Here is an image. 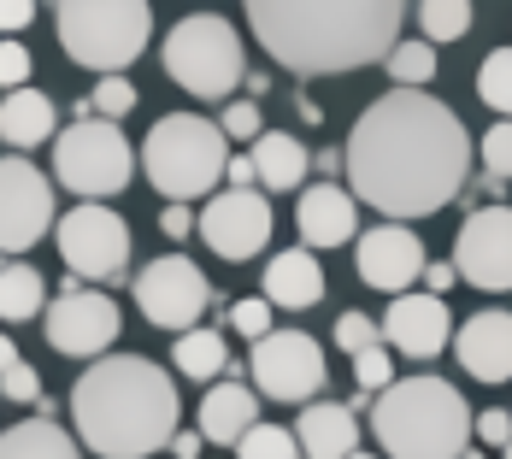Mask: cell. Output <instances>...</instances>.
<instances>
[{
  "mask_svg": "<svg viewBox=\"0 0 512 459\" xmlns=\"http://www.w3.org/2000/svg\"><path fill=\"white\" fill-rule=\"evenodd\" d=\"M348 189L383 218H430L465 189L471 171V136L424 89H395L359 112L348 136Z\"/></svg>",
  "mask_w": 512,
  "mask_h": 459,
  "instance_id": "1",
  "label": "cell"
},
{
  "mask_svg": "<svg viewBox=\"0 0 512 459\" xmlns=\"http://www.w3.org/2000/svg\"><path fill=\"white\" fill-rule=\"evenodd\" d=\"M254 42L295 77H342L389 59L407 0H242Z\"/></svg>",
  "mask_w": 512,
  "mask_h": 459,
  "instance_id": "2",
  "label": "cell"
},
{
  "mask_svg": "<svg viewBox=\"0 0 512 459\" xmlns=\"http://www.w3.org/2000/svg\"><path fill=\"white\" fill-rule=\"evenodd\" d=\"M177 377L142 354H101L71 389L77 442L101 459H148L177 436Z\"/></svg>",
  "mask_w": 512,
  "mask_h": 459,
  "instance_id": "3",
  "label": "cell"
},
{
  "mask_svg": "<svg viewBox=\"0 0 512 459\" xmlns=\"http://www.w3.org/2000/svg\"><path fill=\"white\" fill-rule=\"evenodd\" d=\"M477 418L465 395L442 377H395L371 401V436L389 459H460Z\"/></svg>",
  "mask_w": 512,
  "mask_h": 459,
  "instance_id": "4",
  "label": "cell"
},
{
  "mask_svg": "<svg viewBox=\"0 0 512 459\" xmlns=\"http://www.w3.org/2000/svg\"><path fill=\"white\" fill-rule=\"evenodd\" d=\"M224 142H230L224 124L201 112H165L142 142V171L165 201H201L224 183V165H230Z\"/></svg>",
  "mask_w": 512,
  "mask_h": 459,
  "instance_id": "5",
  "label": "cell"
},
{
  "mask_svg": "<svg viewBox=\"0 0 512 459\" xmlns=\"http://www.w3.org/2000/svg\"><path fill=\"white\" fill-rule=\"evenodd\" d=\"M53 24H59V48L106 77V71H124L148 53L154 6L148 0H59Z\"/></svg>",
  "mask_w": 512,
  "mask_h": 459,
  "instance_id": "6",
  "label": "cell"
},
{
  "mask_svg": "<svg viewBox=\"0 0 512 459\" xmlns=\"http://www.w3.org/2000/svg\"><path fill=\"white\" fill-rule=\"evenodd\" d=\"M165 77L183 89V95H195V101H224L242 77H248V65H242V36H236V24L230 18H218V12H189V18H177L171 24V36H165Z\"/></svg>",
  "mask_w": 512,
  "mask_h": 459,
  "instance_id": "7",
  "label": "cell"
},
{
  "mask_svg": "<svg viewBox=\"0 0 512 459\" xmlns=\"http://www.w3.org/2000/svg\"><path fill=\"white\" fill-rule=\"evenodd\" d=\"M53 177L77 201H112V195H124L130 177H136V153L124 142L118 118H101V112L71 118L53 136Z\"/></svg>",
  "mask_w": 512,
  "mask_h": 459,
  "instance_id": "8",
  "label": "cell"
},
{
  "mask_svg": "<svg viewBox=\"0 0 512 459\" xmlns=\"http://www.w3.org/2000/svg\"><path fill=\"white\" fill-rule=\"evenodd\" d=\"M53 242H59V259L71 265V277L83 283H118L130 271V224L106 201L71 206L53 224Z\"/></svg>",
  "mask_w": 512,
  "mask_h": 459,
  "instance_id": "9",
  "label": "cell"
},
{
  "mask_svg": "<svg viewBox=\"0 0 512 459\" xmlns=\"http://www.w3.org/2000/svg\"><path fill=\"white\" fill-rule=\"evenodd\" d=\"M118 330H124V312H118V301L106 289H77L71 283L42 312V336H48L53 354L65 359H101L118 342Z\"/></svg>",
  "mask_w": 512,
  "mask_h": 459,
  "instance_id": "10",
  "label": "cell"
},
{
  "mask_svg": "<svg viewBox=\"0 0 512 459\" xmlns=\"http://www.w3.org/2000/svg\"><path fill=\"white\" fill-rule=\"evenodd\" d=\"M248 377L259 383V395L307 407V401H318V389H324V348L312 342L307 330H265L254 342Z\"/></svg>",
  "mask_w": 512,
  "mask_h": 459,
  "instance_id": "11",
  "label": "cell"
},
{
  "mask_svg": "<svg viewBox=\"0 0 512 459\" xmlns=\"http://www.w3.org/2000/svg\"><path fill=\"white\" fill-rule=\"evenodd\" d=\"M136 306H142L148 324L183 336V330L201 324V312L212 306V283H206V271L195 259L165 254V259H154V265H142V277H136Z\"/></svg>",
  "mask_w": 512,
  "mask_h": 459,
  "instance_id": "12",
  "label": "cell"
},
{
  "mask_svg": "<svg viewBox=\"0 0 512 459\" xmlns=\"http://www.w3.org/2000/svg\"><path fill=\"white\" fill-rule=\"evenodd\" d=\"M53 230V183L24 159H0V254H24Z\"/></svg>",
  "mask_w": 512,
  "mask_h": 459,
  "instance_id": "13",
  "label": "cell"
},
{
  "mask_svg": "<svg viewBox=\"0 0 512 459\" xmlns=\"http://www.w3.org/2000/svg\"><path fill=\"white\" fill-rule=\"evenodd\" d=\"M454 271L471 289H489V295H507L512 289V206H483L471 212L454 236Z\"/></svg>",
  "mask_w": 512,
  "mask_h": 459,
  "instance_id": "14",
  "label": "cell"
},
{
  "mask_svg": "<svg viewBox=\"0 0 512 459\" xmlns=\"http://www.w3.org/2000/svg\"><path fill=\"white\" fill-rule=\"evenodd\" d=\"M201 242L218 259H230V265L265 254V242H271V201L259 189H224V195H212L201 212Z\"/></svg>",
  "mask_w": 512,
  "mask_h": 459,
  "instance_id": "15",
  "label": "cell"
},
{
  "mask_svg": "<svg viewBox=\"0 0 512 459\" xmlns=\"http://www.w3.org/2000/svg\"><path fill=\"white\" fill-rule=\"evenodd\" d=\"M354 265H359V283H365V289H377V295H407L412 283L424 277V248H418V236H412L401 218H389V224H377V230L359 236Z\"/></svg>",
  "mask_w": 512,
  "mask_h": 459,
  "instance_id": "16",
  "label": "cell"
},
{
  "mask_svg": "<svg viewBox=\"0 0 512 459\" xmlns=\"http://www.w3.org/2000/svg\"><path fill=\"white\" fill-rule=\"evenodd\" d=\"M383 342L407 359H436L454 342V312H448L442 295H430V289H418V295L407 289V295H395L389 312H383Z\"/></svg>",
  "mask_w": 512,
  "mask_h": 459,
  "instance_id": "17",
  "label": "cell"
},
{
  "mask_svg": "<svg viewBox=\"0 0 512 459\" xmlns=\"http://www.w3.org/2000/svg\"><path fill=\"white\" fill-rule=\"evenodd\" d=\"M295 224H301V242L312 254L318 248H342V242H359V195L342 189L336 177L301 189V206H295Z\"/></svg>",
  "mask_w": 512,
  "mask_h": 459,
  "instance_id": "18",
  "label": "cell"
},
{
  "mask_svg": "<svg viewBox=\"0 0 512 459\" xmlns=\"http://www.w3.org/2000/svg\"><path fill=\"white\" fill-rule=\"evenodd\" d=\"M454 354L460 371L477 383H507L512 377V312L489 306V312H471L460 330H454Z\"/></svg>",
  "mask_w": 512,
  "mask_h": 459,
  "instance_id": "19",
  "label": "cell"
},
{
  "mask_svg": "<svg viewBox=\"0 0 512 459\" xmlns=\"http://www.w3.org/2000/svg\"><path fill=\"white\" fill-rule=\"evenodd\" d=\"M254 424H259V395L236 377V365H230V377L212 383L206 401H201V436L206 442H218V448H236Z\"/></svg>",
  "mask_w": 512,
  "mask_h": 459,
  "instance_id": "20",
  "label": "cell"
},
{
  "mask_svg": "<svg viewBox=\"0 0 512 459\" xmlns=\"http://www.w3.org/2000/svg\"><path fill=\"white\" fill-rule=\"evenodd\" d=\"M301 454L307 459H354L359 454V412L342 401H307L301 407Z\"/></svg>",
  "mask_w": 512,
  "mask_h": 459,
  "instance_id": "21",
  "label": "cell"
},
{
  "mask_svg": "<svg viewBox=\"0 0 512 459\" xmlns=\"http://www.w3.org/2000/svg\"><path fill=\"white\" fill-rule=\"evenodd\" d=\"M265 301L283 306V312H307V306L324 301V265H318L307 242L265 265Z\"/></svg>",
  "mask_w": 512,
  "mask_h": 459,
  "instance_id": "22",
  "label": "cell"
},
{
  "mask_svg": "<svg viewBox=\"0 0 512 459\" xmlns=\"http://www.w3.org/2000/svg\"><path fill=\"white\" fill-rule=\"evenodd\" d=\"M53 124H59V112L42 89H6V101H0V142H12V148H42L53 142Z\"/></svg>",
  "mask_w": 512,
  "mask_h": 459,
  "instance_id": "23",
  "label": "cell"
},
{
  "mask_svg": "<svg viewBox=\"0 0 512 459\" xmlns=\"http://www.w3.org/2000/svg\"><path fill=\"white\" fill-rule=\"evenodd\" d=\"M254 165H259V189H277V195H289V189H301L312 171V153L289 136V130H265L254 136Z\"/></svg>",
  "mask_w": 512,
  "mask_h": 459,
  "instance_id": "24",
  "label": "cell"
},
{
  "mask_svg": "<svg viewBox=\"0 0 512 459\" xmlns=\"http://www.w3.org/2000/svg\"><path fill=\"white\" fill-rule=\"evenodd\" d=\"M0 459H83V448L48 418H24L0 430Z\"/></svg>",
  "mask_w": 512,
  "mask_h": 459,
  "instance_id": "25",
  "label": "cell"
},
{
  "mask_svg": "<svg viewBox=\"0 0 512 459\" xmlns=\"http://www.w3.org/2000/svg\"><path fill=\"white\" fill-rule=\"evenodd\" d=\"M171 365L183 371V377H195V383H212V377H224L230 371V348H224V336L218 330H183L177 336V348H171Z\"/></svg>",
  "mask_w": 512,
  "mask_h": 459,
  "instance_id": "26",
  "label": "cell"
},
{
  "mask_svg": "<svg viewBox=\"0 0 512 459\" xmlns=\"http://www.w3.org/2000/svg\"><path fill=\"white\" fill-rule=\"evenodd\" d=\"M36 312H48V277L36 265H6L0 271V318L6 324H24Z\"/></svg>",
  "mask_w": 512,
  "mask_h": 459,
  "instance_id": "27",
  "label": "cell"
},
{
  "mask_svg": "<svg viewBox=\"0 0 512 459\" xmlns=\"http://www.w3.org/2000/svg\"><path fill=\"white\" fill-rule=\"evenodd\" d=\"M418 30L424 42H460L471 30V0H418Z\"/></svg>",
  "mask_w": 512,
  "mask_h": 459,
  "instance_id": "28",
  "label": "cell"
},
{
  "mask_svg": "<svg viewBox=\"0 0 512 459\" xmlns=\"http://www.w3.org/2000/svg\"><path fill=\"white\" fill-rule=\"evenodd\" d=\"M383 65H389V83H395V89H430V77H436V48H430V42H395V53H389Z\"/></svg>",
  "mask_w": 512,
  "mask_h": 459,
  "instance_id": "29",
  "label": "cell"
},
{
  "mask_svg": "<svg viewBox=\"0 0 512 459\" xmlns=\"http://www.w3.org/2000/svg\"><path fill=\"white\" fill-rule=\"evenodd\" d=\"M236 454L242 459H307L301 454V436L283 430V424H254V430L236 442Z\"/></svg>",
  "mask_w": 512,
  "mask_h": 459,
  "instance_id": "30",
  "label": "cell"
},
{
  "mask_svg": "<svg viewBox=\"0 0 512 459\" xmlns=\"http://www.w3.org/2000/svg\"><path fill=\"white\" fill-rule=\"evenodd\" d=\"M477 95L495 106L501 118H512V48H495L477 71Z\"/></svg>",
  "mask_w": 512,
  "mask_h": 459,
  "instance_id": "31",
  "label": "cell"
},
{
  "mask_svg": "<svg viewBox=\"0 0 512 459\" xmlns=\"http://www.w3.org/2000/svg\"><path fill=\"white\" fill-rule=\"evenodd\" d=\"M0 395H6V401H18V407H42V412H48V401H42V377L30 371V359H18V365H6V371H0Z\"/></svg>",
  "mask_w": 512,
  "mask_h": 459,
  "instance_id": "32",
  "label": "cell"
},
{
  "mask_svg": "<svg viewBox=\"0 0 512 459\" xmlns=\"http://www.w3.org/2000/svg\"><path fill=\"white\" fill-rule=\"evenodd\" d=\"M89 106H95L101 118H124V112L136 106V89H130V77H124V71H106L101 83H95V95H89Z\"/></svg>",
  "mask_w": 512,
  "mask_h": 459,
  "instance_id": "33",
  "label": "cell"
},
{
  "mask_svg": "<svg viewBox=\"0 0 512 459\" xmlns=\"http://www.w3.org/2000/svg\"><path fill=\"white\" fill-rule=\"evenodd\" d=\"M477 153H483V171H495V177H512V118L489 124V130L477 136Z\"/></svg>",
  "mask_w": 512,
  "mask_h": 459,
  "instance_id": "34",
  "label": "cell"
},
{
  "mask_svg": "<svg viewBox=\"0 0 512 459\" xmlns=\"http://www.w3.org/2000/svg\"><path fill=\"white\" fill-rule=\"evenodd\" d=\"M354 383L365 395H383V389L395 383V365H389V348H383V342L365 348V354H354Z\"/></svg>",
  "mask_w": 512,
  "mask_h": 459,
  "instance_id": "35",
  "label": "cell"
},
{
  "mask_svg": "<svg viewBox=\"0 0 512 459\" xmlns=\"http://www.w3.org/2000/svg\"><path fill=\"white\" fill-rule=\"evenodd\" d=\"M383 342V324H371L365 312H342L336 318V348L342 354H365V348H377Z\"/></svg>",
  "mask_w": 512,
  "mask_h": 459,
  "instance_id": "36",
  "label": "cell"
},
{
  "mask_svg": "<svg viewBox=\"0 0 512 459\" xmlns=\"http://www.w3.org/2000/svg\"><path fill=\"white\" fill-rule=\"evenodd\" d=\"M230 330H242L248 342H259V336L271 330V301H265V295H254V301H236V306H230Z\"/></svg>",
  "mask_w": 512,
  "mask_h": 459,
  "instance_id": "37",
  "label": "cell"
},
{
  "mask_svg": "<svg viewBox=\"0 0 512 459\" xmlns=\"http://www.w3.org/2000/svg\"><path fill=\"white\" fill-rule=\"evenodd\" d=\"M218 124H224V136H236V142H254V136H265V124H259V106H254V101H230Z\"/></svg>",
  "mask_w": 512,
  "mask_h": 459,
  "instance_id": "38",
  "label": "cell"
},
{
  "mask_svg": "<svg viewBox=\"0 0 512 459\" xmlns=\"http://www.w3.org/2000/svg\"><path fill=\"white\" fill-rule=\"evenodd\" d=\"M30 83V48L0 42V89H24Z\"/></svg>",
  "mask_w": 512,
  "mask_h": 459,
  "instance_id": "39",
  "label": "cell"
},
{
  "mask_svg": "<svg viewBox=\"0 0 512 459\" xmlns=\"http://www.w3.org/2000/svg\"><path fill=\"white\" fill-rule=\"evenodd\" d=\"M477 436H483L489 448H507V442H512V412H507V407L477 412Z\"/></svg>",
  "mask_w": 512,
  "mask_h": 459,
  "instance_id": "40",
  "label": "cell"
},
{
  "mask_svg": "<svg viewBox=\"0 0 512 459\" xmlns=\"http://www.w3.org/2000/svg\"><path fill=\"white\" fill-rule=\"evenodd\" d=\"M159 230H165L171 242H183V236H189V230H201V224H195V212H189V201H171L165 212H159Z\"/></svg>",
  "mask_w": 512,
  "mask_h": 459,
  "instance_id": "41",
  "label": "cell"
},
{
  "mask_svg": "<svg viewBox=\"0 0 512 459\" xmlns=\"http://www.w3.org/2000/svg\"><path fill=\"white\" fill-rule=\"evenodd\" d=\"M36 18V0H0V36H18Z\"/></svg>",
  "mask_w": 512,
  "mask_h": 459,
  "instance_id": "42",
  "label": "cell"
},
{
  "mask_svg": "<svg viewBox=\"0 0 512 459\" xmlns=\"http://www.w3.org/2000/svg\"><path fill=\"white\" fill-rule=\"evenodd\" d=\"M224 177H230V189H259V165H254V153H236V159L224 165Z\"/></svg>",
  "mask_w": 512,
  "mask_h": 459,
  "instance_id": "43",
  "label": "cell"
},
{
  "mask_svg": "<svg viewBox=\"0 0 512 459\" xmlns=\"http://www.w3.org/2000/svg\"><path fill=\"white\" fill-rule=\"evenodd\" d=\"M424 283H430V295H448V289L460 283V271H454V259H442V265H430V271H424Z\"/></svg>",
  "mask_w": 512,
  "mask_h": 459,
  "instance_id": "44",
  "label": "cell"
},
{
  "mask_svg": "<svg viewBox=\"0 0 512 459\" xmlns=\"http://www.w3.org/2000/svg\"><path fill=\"white\" fill-rule=\"evenodd\" d=\"M201 448H206L201 430H177V436H171V454L177 459H201Z\"/></svg>",
  "mask_w": 512,
  "mask_h": 459,
  "instance_id": "45",
  "label": "cell"
},
{
  "mask_svg": "<svg viewBox=\"0 0 512 459\" xmlns=\"http://www.w3.org/2000/svg\"><path fill=\"white\" fill-rule=\"evenodd\" d=\"M312 165H318V171H324V177H336V171H348V153L324 148V153H318V159H312Z\"/></svg>",
  "mask_w": 512,
  "mask_h": 459,
  "instance_id": "46",
  "label": "cell"
},
{
  "mask_svg": "<svg viewBox=\"0 0 512 459\" xmlns=\"http://www.w3.org/2000/svg\"><path fill=\"white\" fill-rule=\"evenodd\" d=\"M501 183H507V177H495V171H483V183H477V195H489V201H501V195H507Z\"/></svg>",
  "mask_w": 512,
  "mask_h": 459,
  "instance_id": "47",
  "label": "cell"
},
{
  "mask_svg": "<svg viewBox=\"0 0 512 459\" xmlns=\"http://www.w3.org/2000/svg\"><path fill=\"white\" fill-rule=\"evenodd\" d=\"M18 359H24V354H18V348H12V336L0 330V371H6V365H18Z\"/></svg>",
  "mask_w": 512,
  "mask_h": 459,
  "instance_id": "48",
  "label": "cell"
},
{
  "mask_svg": "<svg viewBox=\"0 0 512 459\" xmlns=\"http://www.w3.org/2000/svg\"><path fill=\"white\" fill-rule=\"evenodd\" d=\"M460 459H483V454H477V448H465V454H460Z\"/></svg>",
  "mask_w": 512,
  "mask_h": 459,
  "instance_id": "49",
  "label": "cell"
},
{
  "mask_svg": "<svg viewBox=\"0 0 512 459\" xmlns=\"http://www.w3.org/2000/svg\"><path fill=\"white\" fill-rule=\"evenodd\" d=\"M501 454H507V459H512V442H507V448H501Z\"/></svg>",
  "mask_w": 512,
  "mask_h": 459,
  "instance_id": "50",
  "label": "cell"
},
{
  "mask_svg": "<svg viewBox=\"0 0 512 459\" xmlns=\"http://www.w3.org/2000/svg\"><path fill=\"white\" fill-rule=\"evenodd\" d=\"M354 459H377V454H354Z\"/></svg>",
  "mask_w": 512,
  "mask_h": 459,
  "instance_id": "51",
  "label": "cell"
},
{
  "mask_svg": "<svg viewBox=\"0 0 512 459\" xmlns=\"http://www.w3.org/2000/svg\"><path fill=\"white\" fill-rule=\"evenodd\" d=\"M0 271H6V254H0Z\"/></svg>",
  "mask_w": 512,
  "mask_h": 459,
  "instance_id": "52",
  "label": "cell"
}]
</instances>
